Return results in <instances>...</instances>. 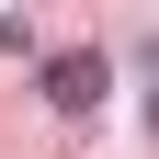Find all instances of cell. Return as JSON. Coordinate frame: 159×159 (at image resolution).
Instances as JSON below:
<instances>
[{"label": "cell", "instance_id": "6da1fadb", "mask_svg": "<svg viewBox=\"0 0 159 159\" xmlns=\"http://www.w3.org/2000/svg\"><path fill=\"white\" fill-rule=\"evenodd\" d=\"M102 80H114L102 46H68V57H46V102H57V114H91V102H102Z\"/></svg>", "mask_w": 159, "mask_h": 159}, {"label": "cell", "instance_id": "7a4b0ae2", "mask_svg": "<svg viewBox=\"0 0 159 159\" xmlns=\"http://www.w3.org/2000/svg\"><path fill=\"white\" fill-rule=\"evenodd\" d=\"M148 125H159V91H148Z\"/></svg>", "mask_w": 159, "mask_h": 159}]
</instances>
